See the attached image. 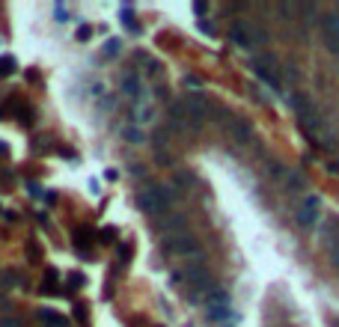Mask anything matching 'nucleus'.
I'll return each instance as SVG.
<instances>
[{
    "mask_svg": "<svg viewBox=\"0 0 339 327\" xmlns=\"http://www.w3.org/2000/svg\"><path fill=\"white\" fill-rule=\"evenodd\" d=\"M176 196H179V194H176L173 188L158 185V182H146V185L140 188V194H137V205H140V211L158 217V214H167V211H170V205H173Z\"/></svg>",
    "mask_w": 339,
    "mask_h": 327,
    "instance_id": "1",
    "label": "nucleus"
},
{
    "mask_svg": "<svg viewBox=\"0 0 339 327\" xmlns=\"http://www.w3.org/2000/svg\"><path fill=\"white\" fill-rule=\"evenodd\" d=\"M161 244H164V250H167L170 256L188 259L191 265H203V259H205V253H203L200 241H197L194 235H188V232H179V235H167Z\"/></svg>",
    "mask_w": 339,
    "mask_h": 327,
    "instance_id": "2",
    "label": "nucleus"
},
{
    "mask_svg": "<svg viewBox=\"0 0 339 327\" xmlns=\"http://www.w3.org/2000/svg\"><path fill=\"white\" fill-rule=\"evenodd\" d=\"M295 223L304 229V232H313L319 223H322V196L319 194H307L298 208H295Z\"/></svg>",
    "mask_w": 339,
    "mask_h": 327,
    "instance_id": "3",
    "label": "nucleus"
},
{
    "mask_svg": "<svg viewBox=\"0 0 339 327\" xmlns=\"http://www.w3.org/2000/svg\"><path fill=\"white\" fill-rule=\"evenodd\" d=\"M247 65H250V71L265 83V86H271L274 92L280 89V74H277V57L274 54H259V57H250L247 60Z\"/></svg>",
    "mask_w": 339,
    "mask_h": 327,
    "instance_id": "4",
    "label": "nucleus"
},
{
    "mask_svg": "<svg viewBox=\"0 0 339 327\" xmlns=\"http://www.w3.org/2000/svg\"><path fill=\"white\" fill-rule=\"evenodd\" d=\"M182 101H185V110H188V116H191V128L200 131V128L205 125V119H208V98H205L203 92H194V95H188V98H182Z\"/></svg>",
    "mask_w": 339,
    "mask_h": 327,
    "instance_id": "5",
    "label": "nucleus"
},
{
    "mask_svg": "<svg viewBox=\"0 0 339 327\" xmlns=\"http://www.w3.org/2000/svg\"><path fill=\"white\" fill-rule=\"evenodd\" d=\"M182 280H185L194 292H211V289H214L205 265H188V268L182 271Z\"/></svg>",
    "mask_w": 339,
    "mask_h": 327,
    "instance_id": "6",
    "label": "nucleus"
},
{
    "mask_svg": "<svg viewBox=\"0 0 339 327\" xmlns=\"http://www.w3.org/2000/svg\"><path fill=\"white\" fill-rule=\"evenodd\" d=\"M229 39H232L238 48L253 51V48H256V27L247 24V21H232V27H229Z\"/></svg>",
    "mask_w": 339,
    "mask_h": 327,
    "instance_id": "7",
    "label": "nucleus"
},
{
    "mask_svg": "<svg viewBox=\"0 0 339 327\" xmlns=\"http://www.w3.org/2000/svg\"><path fill=\"white\" fill-rule=\"evenodd\" d=\"M322 36H325V45L331 48V54L339 57V12L322 15Z\"/></svg>",
    "mask_w": 339,
    "mask_h": 327,
    "instance_id": "8",
    "label": "nucleus"
},
{
    "mask_svg": "<svg viewBox=\"0 0 339 327\" xmlns=\"http://www.w3.org/2000/svg\"><path fill=\"white\" fill-rule=\"evenodd\" d=\"M167 119H170V128H173V131H188L191 116H188V110H185V101H173V104L167 107Z\"/></svg>",
    "mask_w": 339,
    "mask_h": 327,
    "instance_id": "9",
    "label": "nucleus"
},
{
    "mask_svg": "<svg viewBox=\"0 0 339 327\" xmlns=\"http://www.w3.org/2000/svg\"><path fill=\"white\" fill-rule=\"evenodd\" d=\"M119 89H122V95H128L134 104L146 101V98H143V83H140V77H137V74H125V77H122V83H119Z\"/></svg>",
    "mask_w": 339,
    "mask_h": 327,
    "instance_id": "10",
    "label": "nucleus"
},
{
    "mask_svg": "<svg viewBox=\"0 0 339 327\" xmlns=\"http://www.w3.org/2000/svg\"><path fill=\"white\" fill-rule=\"evenodd\" d=\"M289 107L298 113V119H301V122H304V119H310V116H316L313 101H310V95H304V92H295V95L289 98Z\"/></svg>",
    "mask_w": 339,
    "mask_h": 327,
    "instance_id": "11",
    "label": "nucleus"
},
{
    "mask_svg": "<svg viewBox=\"0 0 339 327\" xmlns=\"http://www.w3.org/2000/svg\"><path fill=\"white\" fill-rule=\"evenodd\" d=\"M155 104L152 101H140V104H134V110H131V116H134V125H152L155 122Z\"/></svg>",
    "mask_w": 339,
    "mask_h": 327,
    "instance_id": "12",
    "label": "nucleus"
},
{
    "mask_svg": "<svg viewBox=\"0 0 339 327\" xmlns=\"http://www.w3.org/2000/svg\"><path fill=\"white\" fill-rule=\"evenodd\" d=\"M185 226H188V217H185V214H167V217L158 223V229L164 232V238H167V235H179V232H185Z\"/></svg>",
    "mask_w": 339,
    "mask_h": 327,
    "instance_id": "13",
    "label": "nucleus"
},
{
    "mask_svg": "<svg viewBox=\"0 0 339 327\" xmlns=\"http://www.w3.org/2000/svg\"><path fill=\"white\" fill-rule=\"evenodd\" d=\"M229 128H232V137H235L238 146H247V143L253 140V122H250V119H235Z\"/></svg>",
    "mask_w": 339,
    "mask_h": 327,
    "instance_id": "14",
    "label": "nucleus"
},
{
    "mask_svg": "<svg viewBox=\"0 0 339 327\" xmlns=\"http://www.w3.org/2000/svg\"><path fill=\"white\" fill-rule=\"evenodd\" d=\"M119 134H122V140L125 143H131V146H143L149 137H146V131L140 128V125H134V122H128V125H122L119 128Z\"/></svg>",
    "mask_w": 339,
    "mask_h": 327,
    "instance_id": "15",
    "label": "nucleus"
},
{
    "mask_svg": "<svg viewBox=\"0 0 339 327\" xmlns=\"http://www.w3.org/2000/svg\"><path fill=\"white\" fill-rule=\"evenodd\" d=\"M229 319H232L229 304H211V307H208V322H211V325H223V322H229Z\"/></svg>",
    "mask_w": 339,
    "mask_h": 327,
    "instance_id": "16",
    "label": "nucleus"
},
{
    "mask_svg": "<svg viewBox=\"0 0 339 327\" xmlns=\"http://www.w3.org/2000/svg\"><path fill=\"white\" fill-rule=\"evenodd\" d=\"M36 316H39V322L45 327H68V319H63L57 310H39Z\"/></svg>",
    "mask_w": 339,
    "mask_h": 327,
    "instance_id": "17",
    "label": "nucleus"
},
{
    "mask_svg": "<svg viewBox=\"0 0 339 327\" xmlns=\"http://www.w3.org/2000/svg\"><path fill=\"white\" fill-rule=\"evenodd\" d=\"M39 295H60L57 292V268H45V280H42V286H39Z\"/></svg>",
    "mask_w": 339,
    "mask_h": 327,
    "instance_id": "18",
    "label": "nucleus"
},
{
    "mask_svg": "<svg viewBox=\"0 0 339 327\" xmlns=\"http://www.w3.org/2000/svg\"><path fill=\"white\" fill-rule=\"evenodd\" d=\"M197 185V176L191 173V170H182V173H176V194H182V191H191Z\"/></svg>",
    "mask_w": 339,
    "mask_h": 327,
    "instance_id": "19",
    "label": "nucleus"
},
{
    "mask_svg": "<svg viewBox=\"0 0 339 327\" xmlns=\"http://www.w3.org/2000/svg\"><path fill=\"white\" fill-rule=\"evenodd\" d=\"M286 188H289L292 194H301V191H307V179H304L301 173H289V176H286Z\"/></svg>",
    "mask_w": 339,
    "mask_h": 327,
    "instance_id": "20",
    "label": "nucleus"
},
{
    "mask_svg": "<svg viewBox=\"0 0 339 327\" xmlns=\"http://www.w3.org/2000/svg\"><path fill=\"white\" fill-rule=\"evenodd\" d=\"M71 238H74V244L83 250V247H89V244H92V229H86V226H77V229L71 232Z\"/></svg>",
    "mask_w": 339,
    "mask_h": 327,
    "instance_id": "21",
    "label": "nucleus"
},
{
    "mask_svg": "<svg viewBox=\"0 0 339 327\" xmlns=\"http://www.w3.org/2000/svg\"><path fill=\"white\" fill-rule=\"evenodd\" d=\"M15 68H18V65H15L12 57H0V80H3V77H12Z\"/></svg>",
    "mask_w": 339,
    "mask_h": 327,
    "instance_id": "22",
    "label": "nucleus"
},
{
    "mask_svg": "<svg viewBox=\"0 0 339 327\" xmlns=\"http://www.w3.org/2000/svg\"><path fill=\"white\" fill-rule=\"evenodd\" d=\"M119 51H122V42H119V39H107V42H104V57H107V60H113Z\"/></svg>",
    "mask_w": 339,
    "mask_h": 327,
    "instance_id": "23",
    "label": "nucleus"
},
{
    "mask_svg": "<svg viewBox=\"0 0 339 327\" xmlns=\"http://www.w3.org/2000/svg\"><path fill=\"white\" fill-rule=\"evenodd\" d=\"M98 241H101V244H113V241H116V229H113V226H104V229L98 232Z\"/></svg>",
    "mask_w": 339,
    "mask_h": 327,
    "instance_id": "24",
    "label": "nucleus"
},
{
    "mask_svg": "<svg viewBox=\"0 0 339 327\" xmlns=\"http://www.w3.org/2000/svg\"><path fill=\"white\" fill-rule=\"evenodd\" d=\"M152 140H155V146H158V149H167V140H170V134H167L164 128H158V131L152 134Z\"/></svg>",
    "mask_w": 339,
    "mask_h": 327,
    "instance_id": "25",
    "label": "nucleus"
},
{
    "mask_svg": "<svg viewBox=\"0 0 339 327\" xmlns=\"http://www.w3.org/2000/svg\"><path fill=\"white\" fill-rule=\"evenodd\" d=\"M155 161H158L161 167H173V155H170L167 149H158V152H155Z\"/></svg>",
    "mask_w": 339,
    "mask_h": 327,
    "instance_id": "26",
    "label": "nucleus"
},
{
    "mask_svg": "<svg viewBox=\"0 0 339 327\" xmlns=\"http://www.w3.org/2000/svg\"><path fill=\"white\" fill-rule=\"evenodd\" d=\"M268 173H271V179H286V170L277 161H268Z\"/></svg>",
    "mask_w": 339,
    "mask_h": 327,
    "instance_id": "27",
    "label": "nucleus"
},
{
    "mask_svg": "<svg viewBox=\"0 0 339 327\" xmlns=\"http://www.w3.org/2000/svg\"><path fill=\"white\" fill-rule=\"evenodd\" d=\"M116 256H119V262L125 265V262H131V247L128 244H116Z\"/></svg>",
    "mask_w": 339,
    "mask_h": 327,
    "instance_id": "28",
    "label": "nucleus"
},
{
    "mask_svg": "<svg viewBox=\"0 0 339 327\" xmlns=\"http://www.w3.org/2000/svg\"><path fill=\"white\" fill-rule=\"evenodd\" d=\"M0 280H3V286H18V277H15L12 268H6V271L0 274Z\"/></svg>",
    "mask_w": 339,
    "mask_h": 327,
    "instance_id": "29",
    "label": "nucleus"
},
{
    "mask_svg": "<svg viewBox=\"0 0 339 327\" xmlns=\"http://www.w3.org/2000/svg\"><path fill=\"white\" fill-rule=\"evenodd\" d=\"M83 283H86V280H83V274H68V280H66V286H68V289H80Z\"/></svg>",
    "mask_w": 339,
    "mask_h": 327,
    "instance_id": "30",
    "label": "nucleus"
},
{
    "mask_svg": "<svg viewBox=\"0 0 339 327\" xmlns=\"http://www.w3.org/2000/svg\"><path fill=\"white\" fill-rule=\"evenodd\" d=\"M194 12H197V18H205V15H208V3H205V0H197V3H194Z\"/></svg>",
    "mask_w": 339,
    "mask_h": 327,
    "instance_id": "31",
    "label": "nucleus"
},
{
    "mask_svg": "<svg viewBox=\"0 0 339 327\" xmlns=\"http://www.w3.org/2000/svg\"><path fill=\"white\" fill-rule=\"evenodd\" d=\"M331 262L339 268V235L334 238V244H331Z\"/></svg>",
    "mask_w": 339,
    "mask_h": 327,
    "instance_id": "32",
    "label": "nucleus"
},
{
    "mask_svg": "<svg viewBox=\"0 0 339 327\" xmlns=\"http://www.w3.org/2000/svg\"><path fill=\"white\" fill-rule=\"evenodd\" d=\"M89 36H92V27H89V24H83V27L77 30V42H86Z\"/></svg>",
    "mask_w": 339,
    "mask_h": 327,
    "instance_id": "33",
    "label": "nucleus"
},
{
    "mask_svg": "<svg viewBox=\"0 0 339 327\" xmlns=\"http://www.w3.org/2000/svg\"><path fill=\"white\" fill-rule=\"evenodd\" d=\"M0 327H21V322L12 319V316H3V319H0Z\"/></svg>",
    "mask_w": 339,
    "mask_h": 327,
    "instance_id": "34",
    "label": "nucleus"
},
{
    "mask_svg": "<svg viewBox=\"0 0 339 327\" xmlns=\"http://www.w3.org/2000/svg\"><path fill=\"white\" fill-rule=\"evenodd\" d=\"M325 170H328L331 176H339V161H328V164H325Z\"/></svg>",
    "mask_w": 339,
    "mask_h": 327,
    "instance_id": "35",
    "label": "nucleus"
},
{
    "mask_svg": "<svg viewBox=\"0 0 339 327\" xmlns=\"http://www.w3.org/2000/svg\"><path fill=\"white\" fill-rule=\"evenodd\" d=\"M200 30H203L205 36H214V24H208V21H200Z\"/></svg>",
    "mask_w": 339,
    "mask_h": 327,
    "instance_id": "36",
    "label": "nucleus"
},
{
    "mask_svg": "<svg viewBox=\"0 0 339 327\" xmlns=\"http://www.w3.org/2000/svg\"><path fill=\"white\" fill-rule=\"evenodd\" d=\"M185 83H188V86H203V77H197V74H188V77H185Z\"/></svg>",
    "mask_w": 339,
    "mask_h": 327,
    "instance_id": "37",
    "label": "nucleus"
},
{
    "mask_svg": "<svg viewBox=\"0 0 339 327\" xmlns=\"http://www.w3.org/2000/svg\"><path fill=\"white\" fill-rule=\"evenodd\" d=\"M286 74H289V77H292V80H298V74H301V71H298V68H295V65H292V63H286Z\"/></svg>",
    "mask_w": 339,
    "mask_h": 327,
    "instance_id": "38",
    "label": "nucleus"
},
{
    "mask_svg": "<svg viewBox=\"0 0 339 327\" xmlns=\"http://www.w3.org/2000/svg\"><path fill=\"white\" fill-rule=\"evenodd\" d=\"M119 179V170H104V182H116Z\"/></svg>",
    "mask_w": 339,
    "mask_h": 327,
    "instance_id": "39",
    "label": "nucleus"
},
{
    "mask_svg": "<svg viewBox=\"0 0 339 327\" xmlns=\"http://www.w3.org/2000/svg\"><path fill=\"white\" fill-rule=\"evenodd\" d=\"M27 256H30V259H39V250H36V247L30 244V247H27Z\"/></svg>",
    "mask_w": 339,
    "mask_h": 327,
    "instance_id": "40",
    "label": "nucleus"
},
{
    "mask_svg": "<svg viewBox=\"0 0 339 327\" xmlns=\"http://www.w3.org/2000/svg\"><path fill=\"white\" fill-rule=\"evenodd\" d=\"M0 155H9V146H6L3 140H0Z\"/></svg>",
    "mask_w": 339,
    "mask_h": 327,
    "instance_id": "41",
    "label": "nucleus"
},
{
    "mask_svg": "<svg viewBox=\"0 0 339 327\" xmlns=\"http://www.w3.org/2000/svg\"><path fill=\"white\" fill-rule=\"evenodd\" d=\"M337 327H339V325H337Z\"/></svg>",
    "mask_w": 339,
    "mask_h": 327,
    "instance_id": "42",
    "label": "nucleus"
}]
</instances>
